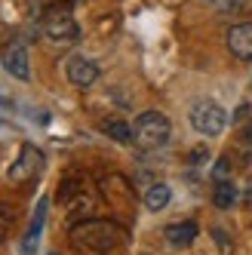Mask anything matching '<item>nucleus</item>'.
Here are the masks:
<instances>
[{"mask_svg": "<svg viewBox=\"0 0 252 255\" xmlns=\"http://www.w3.org/2000/svg\"><path fill=\"white\" fill-rule=\"evenodd\" d=\"M71 240L93 252H114L117 246H123L126 231L114 222H105V218H86L71 228Z\"/></svg>", "mask_w": 252, "mask_h": 255, "instance_id": "1", "label": "nucleus"}, {"mask_svg": "<svg viewBox=\"0 0 252 255\" xmlns=\"http://www.w3.org/2000/svg\"><path fill=\"white\" fill-rule=\"evenodd\" d=\"M169 132H172V123L163 111H145L132 123V144L138 151H157L169 141Z\"/></svg>", "mask_w": 252, "mask_h": 255, "instance_id": "2", "label": "nucleus"}, {"mask_svg": "<svg viewBox=\"0 0 252 255\" xmlns=\"http://www.w3.org/2000/svg\"><path fill=\"white\" fill-rule=\"evenodd\" d=\"M191 126H194L200 135L215 138V135L225 132L228 114H225V108H222L219 102H212V99H197V102L191 105Z\"/></svg>", "mask_w": 252, "mask_h": 255, "instance_id": "3", "label": "nucleus"}, {"mask_svg": "<svg viewBox=\"0 0 252 255\" xmlns=\"http://www.w3.org/2000/svg\"><path fill=\"white\" fill-rule=\"evenodd\" d=\"M43 166H46V157H43V151L37 148V144L25 141L22 148H19V157H15V160H12V166L6 169V178L12 181V185H28V181L40 178Z\"/></svg>", "mask_w": 252, "mask_h": 255, "instance_id": "4", "label": "nucleus"}, {"mask_svg": "<svg viewBox=\"0 0 252 255\" xmlns=\"http://www.w3.org/2000/svg\"><path fill=\"white\" fill-rule=\"evenodd\" d=\"M43 34L49 40H56V43H74L77 40V22H74V15H71L68 6H52L43 12Z\"/></svg>", "mask_w": 252, "mask_h": 255, "instance_id": "5", "label": "nucleus"}, {"mask_svg": "<svg viewBox=\"0 0 252 255\" xmlns=\"http://www.w3.org/2000/svg\"><path fill=\"white\" fill-rule=\"evenodd\" d=\"M65 74H68V80L74 83V86L86 89V86H93L99 80L102 68H99V62H93L89 56H71L65 62Z\"/></svg>", "mask_w": 252, "mask_h": 255, "instance_id": "6", "label": "nucleus"}, {"mask_svg": "<svg viewBox=\"0 0 252 255\" xmlns=\"http://www.w3.org/2000/svg\"><path fill=\"white\" fill-rule=\"evenodd\" d=\"M3 68L15 80H31V62H28V46L22 40H12L3 49Z\"/></svg>", "mask_w": 252, "mask_h": 255, "instance_id": "7", "label": "nucleus"}, {"mask_svg": "<svg viewBox=\"0 0 252 255\" xmlns=\"http://www.w3.org/2000/svg\"><path fill=\"white\" fill-rule=\"evenodd\" d=\"M228 49L240 62H252V22H240L228 31Z\"/></svg>", "mask_w": 252, "mask_h": 255, "instance_id": "8", "label": "nucleus"}, {"mask_svg": "<svg viewBox=\"0 0 252 255\" xmlns=\"http://www.w3.org/2000/svg\"><path fill=\"white\" fill-rule=\"evenodd\" d=\"M163 240H166L172 249H188V246L197 240V222H175V225H166V228H163Z\"/></svg>", "mask_w": 252, "mask_h": 255, "instance_id": "9", "label": "nucleus"}, {"mask_svg": "<svg viewBox=\"0 0 252 255\" xmlns=\"http://www.w3.org/2000/svg\"><path fill=\"white\" fill-rule=\"evenodd\" d=\"M169 200H172V191H169L166 181H154V185L145 188V209H151V212L166 209Z\"/></svg>", "mask_w": 252, "mask_h": 255, "instance_id": "10", "label": "nucleus"}, {"mask_svg": "<svg viewBox=\"0 0 252 255\" xmlns=\"http://www.w3.org/2000/svg\"><path fill=\"white\" fill-rule=\"evenodd\" d=\"M212 203L219 209H231L237 203V188H234V181L225 178V181H212Z\"/></svg>", "mask_w": 252, "mask_h": 255, "instance_id": "11", "label": "nucleus"}, {"mask_svg": "<svg viewBox=\"0 0 252 255\" xmlns=\"http://www.w3.org/2000/svg\"><path fill=\"white\" fill-rule=\"evenodd\" d=\"M43 222H46V197L37 203V212H34V222H31V228H28V234H25V252L31 255L34 252V246H37V237H40V231H43Z\"/></svg>", "mask_w": 252, "mask_h": 255, "instance_id": "12", "label": "nucleus"}, {"mask_svg": "<svg viewBox=\"0 0 252 255\" xmlns=\"http://www.w3.org/2000/svg\"><path fill=\"white\" fill-rule=\"evenodd\" d=\"M102 132L108 135V138H114V141H120V144H132V126L126 123V120H105L102 123Z\"/></svg>", "mask_w": 252, "mask_h": 255, "instance_id": "13", "label": "nucleus"}, {"mask_svg": "<svg viewBox=\"0 0 252 255\" xmlns=\"http://www.w3.org/2000/svg\"><path fill=\"white\" fill-rule=\"evenodd\" d=\"M231 169H234L231 166V154H222L219 160H215V166H212L209 175H212V181H225V178H231Z\"/></svg>", "mask_w": 252, "mask_h": 255, "instance_id": "14", "label": "nucleus"}, {"mask_svg": "<svg viewBox=\"0 0 252 255\" xmlns=\"http://www.w3.org/2000/svg\"><path fill=\"white\" fill-rule=\"evenodd\" d=\"M240 148H243V157H246V160H252V120H249V123H243Z\"/></svg>", "mask_w": 252, "mask_h": 255, "instance_id": "15", "label": "nucleus"}, {"mask_svg": "<svg viewBox=\"0 0 252 255\" xmlns=\"http://www.w3.org/2000/svg\"><path fill=\"white\" fill-rule=\"evenodd\" d=\"M12 228V209L6 206H0V240H6V234Z\"/></svg>", "mask_w": 252, "mask_h": 255, "instance_id": "16", "label": "nucleus"}, {"mask_svg": "<svg viewBox=\"0 0 252 255\" xmlns=\"http://www.w3.org/2000/svg\"><path fill=\"white\" fill-rule=\"evenodd\" d=\"M231 120H234V123H249V105H240L237 111H234Z\"/></svg>", "mask_w": 252, "mask_h": 255, "instance_id": "17", "label": "nucleus"}, {"mask_svg": "<svg viewBox=\"0 0 252 255\" xmlns=\"http://www.w3.org/2000/svg\"><path fill=\"white\" fill-rule=\"evenodd\" d=\"M243 203H246V209H252V178H249V185L243 191Z\"/></svg>", "mask_w": 252, "mask_h": 255, "instance_id": "18", "label": "nucleus"}, {"mask_svg": "<svg viewBox=\"0 0 252 255\" xmlns=\"http://www.w3.org/2000/svg\"><path fill=\"white\" fill-rule=\"evenodd\" d=\"M59 3H77V0H59Z\"/></svg>", "mask_w": 252, "mask_h": 255, "instance_id": "19", "label": "nucleus"}]
</instances>
